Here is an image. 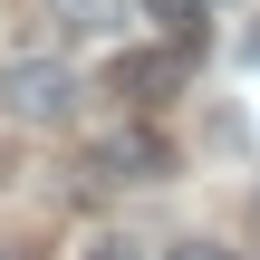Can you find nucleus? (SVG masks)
I'll return each instance as SVG.
<instances>
[{
    "mask_svg": "<svg viewBox=\"0 0 260 260\" xmlns=\"http://www.w3.org/2000/svg\"><path fill=\"white\" fill-rule=\"evenodd\" d=\"M87 260H145V241H116L106 232V241H87Z\"/></svg>",
    "mask_w": 260,
    "mask_h": 260,
    "instance_id": "7",
    "label": "nucleus"
},
{
    "mask_svg": "<svg viewBox=\"0 0 260 260\" xmlns=\"http://www.w3.org/2000/svg\"><path fill=\"white\" fill-rule=\"evenodd\" d=\"M87 174H106V183H164L174 174V145L154 125H116V135L87 145Z\"/></svg>",
    "mask_w": 260,
    "mask_h": 260,
    "instance_id": "2",
    "label": "nucleus"
},
{
    "mask_svg": "<svg viewBox=\"0 0 260 260\" xmlns=\"http://www.w3.org/2000/svg\"><path fill=\"white\" fill-rule=\"evenodd\" d=\"M77 68H58V58H10L0 68V106L19 116V125H68L77 116Z\"/></svg>",
    "mask_w": 260,
    "mask_h": 260,
    "instance_id": "1",
    "label": "nucleus"
},
{
    "mask_svg": "<svg viewBox=\"0 0 260 260\" xmlns=\"http://www.w3.org/2000/svg\"><path fill=\"white\" fill-rule=\"evenodd\" d=\"M241 58H251V68H260V19H251V29H241Z\"/></svg>",
    "mask_w": 260,
    "mask_h": 260,
    "instance_id": "8",
    "label": "nucleus"
},
{
    "mask_svg": "<svg viewBox=\"0 0 260 260\" xmlns=\"http://www.w3.org/2000/svg\"><path fill=\"white\" fill-rule=\"evenodd\" d=\"M116 87L125 96H154V87L174 96V58H116Z\"/></svg>",
    "mask_w": 260,
    "mask_h": 260,
    "instance_id": "4",
    "label": "nucleus"
},
{
    "mask_svg": "<svg viewBox=\"0 0 260 260\" xmlns=\"http://www.w3.org/2000/svg\"><path fill=\"white\" fill-rule=\"evenodd\" d=\"M212 10H232V0H212Z\"/></svg>",
    "mask_w": 260,
    "mask_h": 260,
    "instance_id": "9",
    "label": "nucleus"
},
{
    "mask_svg": "<svg viewBox=\"0 0 260 260\" xmlns=\"http://www.w3.org/2000/svg\"><path fill=\"white\" fill-rule=\"evenodd\" d=\"M58 10V29H77V39H116L125 29V0H48Z\"/></svg>",
    "mask_w": 260,
    "mask_h": 260,
    "instance_id": "3",
    "label": "nucleus"
},
{
    "mask_svg": "<svg viewBox=\"0 0 260 260\" xmlns=\"http://www.w3.org/2000/svg\"><path fill=\"white\" fill-rule=\"evenodd\" d=\"M154 19H174V39H193L203 29V0H154Z\"/></svg>",
    "mask_w": 260,
    "mask_h": 260,
    "instance_id": "6",
    "label": "nucleus"
},
{
    "mask_svg": "<svg viewBox=\"0 0 260 260\" xmlns=\"http://www.w3.org/2000/svg\"><path fill=\"white\" fill-rule=\"evenodd\" d=\"M164 260H241V251H232V241H212V232H193V241H174Z\"/></svg>",
    "mask_w": 260,
    "mask_h": 260,
    "instance_id": "5",
    "label": "nucleus"
}]
</instances>
